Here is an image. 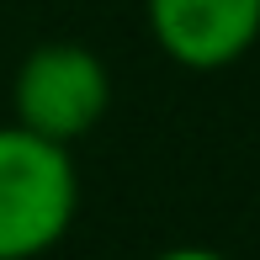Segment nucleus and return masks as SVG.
I'll return each mask as SVG.
<instances>
[{"label": "nucleus", "instance_id": "nucleus-1", "mask_svg": "<svg viewBox=\"0 0 260 260\" xmlns=\"http://www.w3.org/2000/svg\"><path fill=\"white\" fill-rule=\"evenodd\" d=\"M80 212V170L69 144L0 127V260H38L69 234Z\"/></svg>", "mask_w": 260, "mask_h": 260}, {"label": "nucleus", "instance_id": "nucleus-2", "mask_svg": "<svg viewBox=\"0 0 260 260\" xmlns=\"http://www.w3.org/2000/svg\"><path fill=\"white\" fill-rule=\"evenodd\" d=\"M112 106V69L85 43H38L11 75V122L53 144H80Z\"/></svg>", "mask_w": 260, "mask_h": 260}, {"label": "nucleus", "instance_id": "nucleus-4", "mask_svg": "<svg viewBox=\"0 0 260 260\" xmlns=\"http://www.w3.org/2000/svg\"><path fill=\"white\" fill-rule=\"evenodd\" d=\"M154 260H229L223 250H207V244H181V250H165Z\"/></svg>", "mask_w": 260, "mask_h": 260}, {"label": "nucleus", "instance_id": "nucleus-3", "mask_svg": "<svg viewBox=\"0 0 260 260\" xmlns=\"http://www.w3.org/2000/svg\"><path fill=\"white\" fill-rule=\"evenodd\" d=\"M154 48L191 75H218L260 43V0H144Z\"/></svg>", "mask_w": 260, "mask_h": 260}]
</instances>
